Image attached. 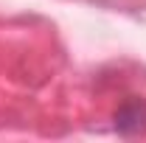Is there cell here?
Listing matches in <instances>:
<instances>
[{
    "mask_svg": "<svg viewBox=\"0 0 146 143\" xmlns=\"http://www.w3.org/2000/svg\"><path fill=\"white\" fill-rule=\"evenodd\" d=\"M115 132L124 138L146 135V101L143 98H127L115 109Z\"/></svg>",
    "mask_w": 146,
    "mask_h": 143,
    "instance_id": "obj_1",
    "label": "cell"
}]
</instances>
